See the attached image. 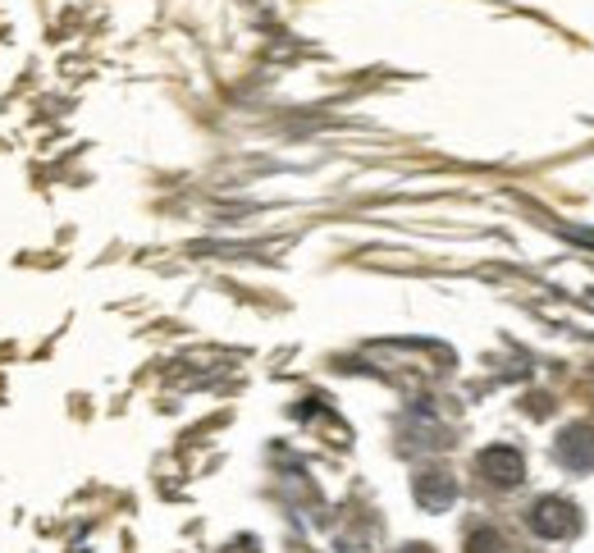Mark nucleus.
<instances>
[{
	"label": "nucleus",
	"instance_id": "2",
	"mask_svg": "<svg viewBox=\"0 0 594 553\" xmlns=\"http://www.w3.org/2000/svg\"><path fill=\"white\" fill-rule=\"evenodd\" d=\"M480 467H485L490 480H498V485H517V480H521V457H517L513 449H494V453H485V457H480Z\"/></svg>",
	"mask_w": 594,
	"mask_h": 553
},
{
	"label": "nucleus",
	"instance_id": "3",
	"mask_svg": "<svg viewBox=\"0 0 594 553\" xmlns=\"http://www.w3.org/2000/svg\"><path fill=\"white\" fill-rule=\"evenodd\" d=\"M563 457L577 462V467H594V435H590V430H567Z\"/></svg>",
	"mask_w": 594,
	"mask_h": 553
},
{
	"label": "nucleus",
	"instance_id": "1",
	"mask_svg": "<svg viewBox=\"0 0 594 553\" xmlns=\"http://www.w3.org/2000/svg\"><path fill=\"white\" fill-rule=\"evenodd\" d=\"M531 526L540 530V536H548V540H563V536H571V530L581 526V517H577V507H567L563 499H544V503H535Z\"/></svg>",
	"mask_w": 594,
	"mask_h": 553
},
{
	"label": "nucleus",
	"instance_id": "4",
	"mask_svg": "<svg viewBox=\"0 0 594 553\" xmlns=\"http://www.w3.org/2000/svg\"><path fill=\"white\" fill-rule=\"evenodd\" d=\"M471 553H498V540L490 536V530H480V536L471 540Z\"/></svg>",
	"mask_w": 594,
	"mask_h": 553
}]
</instances>
